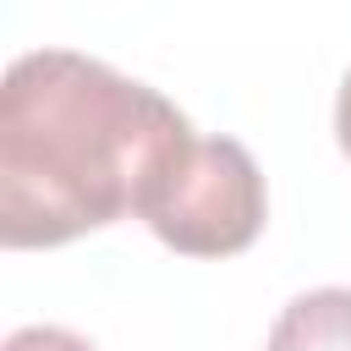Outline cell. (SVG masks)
<instances>
[{"instance_id": "cell-1", "label": "cell", "mask_w": 351, "mask_h": 351, "mask_svg": "<svg viewBox=\"0 0 351 351\" xmlns=\"http://www.w3.org/2000/svg\"><path fill=\"white\" fill-rule=\"evenodd\" d=\"M186 148V115L148 82L77 49L22 55L0 82V241L60 247L143 214Z\"/></svg>"}, {"instance_id": "cell-2", "label": "cell", "mask_w": 351, "mask_h": 351, "mask_svg": "<svg viewBox=\"0 0 351 351\" xmlns=\"http://www.w3.org/2000/svg\"><path fill=\"white\" fill-rule=\"evenodd\" d=\"M269 214L263 176L236 137H192L143 203L148 230L186 258H230L258 241Z\"/></svg>"}, {"instance_id": "cell-3", "label": "cell", "mask_w": 351, "mask_h": 351, "mask_svg": "<svg viewBox=\"0 0 351 351\" xmlns=\"http://www.w3.org/2000/svg\"><path fill=\"white\" fill-rule=\"evenodd\" d=\"M269 351H351V291L324 285L285 302L269 329Z\"/></svg>"}, {"instance_id": "cell-4", "label": "cell", "mask_w": 351, "mask_h": 351, "mask_svg": "<svg viewBox=\"0 0 351 351\" xmlns=\"http://www.w3.org/2000/svg\"><path fill=\"white\" fill-rule=\"evenodd\" d=\"M5 351H93L82 335L71 329H55V324H33V329H16L5 340Z\"/></svg>"}, {"instance_id": "cell-5", "label": "cell", "mask_w": 351, "mask_h": 351, "mask_svg": "<svg viewBox=\"0 0 351 351\" xmlns=\"http://www.w3.org/2000/svg\"><path fill=\"white\" fill-rule=\"evenodd\" d=\"M335 137H340V148L351 159V77L340 82V99H335Z\"/></svg>"}]
</instances>
